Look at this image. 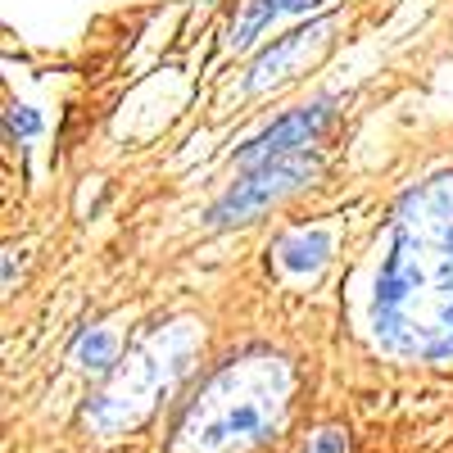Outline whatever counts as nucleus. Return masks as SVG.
<instances>
[{
    "mask_svg": "<svg viewBox=\"0 0 453 453\" xmlns=\"http://www.w3.org/2000/svg\"><path fill=\"white\" fill-rule=\"evenodd\" d=\"M367 318L386 354L453 358V173L399 200L376 258Z\"/></svg>",
    "mask_w": 453,
    "mask_h": 453,
    "instance_id": "nucleus-1",
    "label": "nucleus"
},
{
    "mask_svg": "<svg viewBox=\"0 0 453 453\" xmlns=\"http://www.w3.org/2000/svg\"><path fill=\"white\" fill-rule=\"evenodd\" d=\"M295 376L277 354H245L222 363L186 399L173 426V453H245L263 444L286 418Z\"/></svg>",
    "mask_w": 453,
    "mask_h": 453,
    "instance_id": "nucleus-2",
    "label": "nucleus"
},
{
    "mask_svg": "<svg viewBox=\"0 0 453 453\" xmlns=\"http://www.w3.org/2000/svg\"><path fill=\"white\" fill-rule=\"evenodd\" d=\"M200 354V322H168L109 372V386L87 403V426L96 435H119L141 426L191 372Z\"/></svg>",
    "mask_w": 453,
    "mask_h": 453,
    "instance_id": "nucleus-3",
    "label": "nucleus"
},
{
    "mask_svg": "<svg viewBox=\"0 0 453 453\" xmlns=\"http://www.w3.org/2000/svg\"><path fill=\"white\" fill-rule=\"evenodd\" d=\"M318 173V159L309 155V150H299V155H277V159H263L254 164L232 191H226L213 209H209V226L213 232H222V226H236V222H250L258 218L263 209H273L281 196L299 191L309 177Z\"/></svg>",
    "mask_w": 453,
    "mask_h": 453,
    "instance_id": "nucleus-4",
    "label": "nucleus"
},
{
    "mask_svg": "<svg viewBox=\"0 0 453 453\" xmlns=\"http://www.w3.org/2000/svg\"><path fill=\"white\" fill-rule=\"evenodd\" d=\"M326 46H331V19L277 36V42L263 50V55H254V64H250V73H245V87H241V91H245V96H258V91H268V87L295 78V73L304 68L309 59H318Z\"/></svg>",
    "mask_w": 453,
    "mask_h": 453,
    "instance_id": "nucleus-5",
    "label": "nucleus"
},
{
    "mask_svg": "<svg viewBox=\"0 0 453 453\" xmlns=\"http://www.w3.org/2000/svg\"><path fill=\"white\" fill-rule=\"evenodd\" d=\"M326 123H331V100L299 104V109L286 113V119H277L273 127H263L250 145H241V150H236V164L254 168V164L277 159V155H299V150H309V145L322 136Z\"/></svg>",
    "mask_w": 453,
    "mask_h": 453,
    "instance_id": "nucleus-6",
    "label": "nucleus"
},
{
    "mask_svg": "<svg viewBox=\"0 0 453 453\" xmlns=\"http://www.w3.org/2000/svg\"><path fill=\"white\" fill-rule=\"evenodd\" d=\"M318 5H322V0H250L245 14H241V27H236V36H232V46H236V50H250V46L258 42V32L273 27L281 14H313Z\"/></svg>",
    "mask_w": 453,
    "mask_h": 453,
    "instance_id": "nucleus-7",
    "label": "nucleus"
},
{
    "mask_svg": "<svg viewBox=\"0 0 453 453\" xmlns=\"http://www.w3.org/2000/svg\"><path fill=\"white\" fill-rule=\"evenodd\" d=\"M331 254V236L326 232H290L277 241V263L281 273L290 277H304V273H318Z\"/></svg>",
    "mask_w": 453,
    "mask_h": 453,
    "instance_id": "nucleus-8",
    "label": "nucleus"
},
{
    "mask_svg": "<svg viewBox=\"0 0 453 453\" xmlns=\"http://www.w3.org/2000/svg\"><path fill=\"white\" fill-rule=\"evenodd\" d=\"M73 363H78V372H91V376H104L113 372L123 358H119V335H113L109 326H91L78 335V345H73Z\"/></svg>",
    "mask_w": 453,
    "mask_h": 453,
    "instance_id": "nucleus-9",
    "label": "nucleus"
},
{
    "mask_svg": "<svg viewBox=\"0 0 453 453\" xmlns=\"http://www.w3.org/2000/svg\"><path fill=\"white\" fill-rule=\"evenodd\" d=\"M5 127H10V136H36L42 132V119H36V109H27V104H10Z\"/></svg>",
    "mask_w": 453,
    "mask_h": 453,
    "instance_id": "nucleus-10",
    "label": "nucleus"
},
{
    "mask_svg": "<svg viewBox=\"0 0 453 453\" xmlns=\"http://www.w3.org/2000/svg\"><path fill=\"white\" fill-rule=\"evenodd\" d=\"M340 449H345V435H340V431H322V440L309 453H340Z\"/></svg>",
    "mask_w": 453,
    "mask_h": 453,
    "instance_id": "nucleus-11",
    "label": "nucleus"
}]
</instances>
